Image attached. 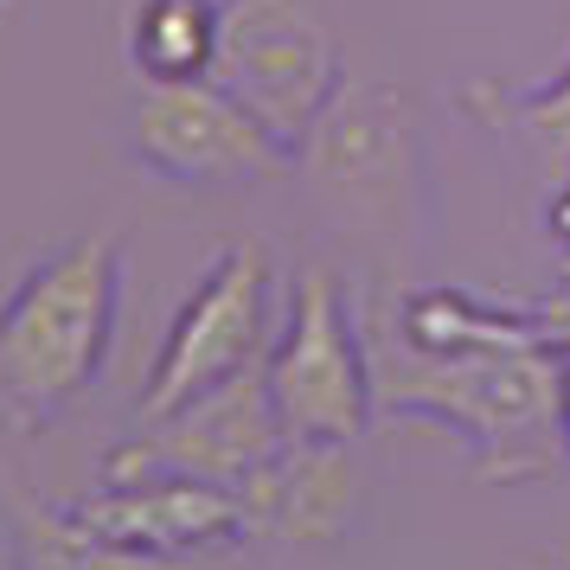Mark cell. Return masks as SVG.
Instances as JSON below:
<instances>
[{
  "instance_id": "cell-4",
  "label": "cell",
  "mask_w": 570,
  "mask_h": 570,
  "mask_svg": "<svg viewBox=\"0 0 570 570\" xmlns=\"http://www.w3.org/2000/svg\"><path fill=\"white\" fill-rule=\"evenodd\" d=\"M269 404L295 442H360L379 411L372 340L334 269H302L283 295V327L263 360Z\"/></svg>"
},
{
  "instance_id": "cell-13",
  "label": "cell",
  "mask_w": 570,
  "mask_h": 570,
  "mask_svg": "<svg viewBox=\"0 0 570 570\" xmlns=\"http://www.w3.org/2000/svg\"><path fill=\"white\" fill-rule=\"evenodd\" d=\"M13 570H193V564L97 539L52 500H13Z\"/></svg>"
},
{
  "instance_id": "cell-6",
  "label": "cell",
  "mask_w": 570,
  "mask_h": 570,
  "mask_svg": "<svg viewBox=\"0 0 570 570\" xmlns=\"http://www.w3.org/2000/svg\"><path fill=\"white\" fill-rule=\"evenodd\" d=\"M212 78L302 155V141L340 97L346 71L314 0H225Z\"/></svg>"
},
{
  "instance_id": "cell-2",
  "label": "cell",
  "mask_w": 570,
  "mask_h": 570,
  "mask_svg": "<svg viewBox=\"0 0 570 570\" xmlns=\"http://www.w3.org/2000/svg\"><path fill=\"white\" fill-rule=\"evenodd\" d=\"M564 372L558 346H488V353H411L372 346L379 411L436 423L462 442L488 481H532L564 468Z\"/></svg>"
},
{
  "instance_id": "cell-16",
  "label": "cell",
  "mask_w": 570,
  "mask_h": 570,
  "mask_svg": "<svg viewBox=\"0 0 570 570\" xmlns=\"http://www.w3.org/2000/svg\"><path fill=\"white\" fill-rule=\"evenodd\" d=\"M539 308H544V321H551V340L564 346V360H570V288L551 295V302H539Z\"/></svg>"
},
{
  "instance_id": "cell-5",
  "label": "cell",
  "mask_w": 570,
  "mask_h": 570,
  "mask_svg": "<svg viewBox=\"0 0 570 570\" xmlns=\"http://www.w3.org/2000/svg\"><path fill=\"white\" fill-rule=\"evenodd\" d=\"M302 174L321 206L360 237H404L423 199V141L411 97L391 83H340L327 116L302 141Z\"/></svg>"
},
{
  "instance_id": "cell-1",
  "label": "cell",
  "mask_w": 570,
  "mask_h": 570,
  "mask_svg": "<svg viewBox=\"0 0 570 570\" xmlns=\"http://www.w3.org/2000/svg\"><path fill=\"white\" fill-rule=\"evenodd\" d=\"M122 232H78L0 302V430L39 436L104 385L122 327Z\"/></svg>"
},
{
  "instance_id": "cell-7",
  "label": "cell",
  "mask_w": 570,
  "mask_h": 570,
  "mask_svg": "<svg viewBox=\"0 0 570 570\" xmlns=\"http://www.w3.org/2000/svg\"><path fill=\"white\" fill-rule=\"evenodd\" d=\"M129 148L155 180L193 193L263 186L295 167V148L269 122H257L218 78L141 83L129 109Z\"/></svg>"
},
{
  "instance_id": "cell-12",
  "label": "cell",
  "mask_w": 570,
  "mask_h": 570,
  "mask_svg": "<svg viewBox=\"0 0 570 570\" xmlns=\"http://www.w3.org/2000/svg\"><path fill=\"white\" fill-rule=\"evenodd\" d=\"M225 32V0H135L129 13V65L141 83L212 78Z\"/></svg>"
},
{
  "instance_id": "cell-14",
  "label": "cell",
  "mask_w": 570,
  "mask_h": 570,
  "mask_svg": "<svg viewBox=\"0 0 570 570\" xmlns=\"http://www.w3.org/2000/svg\"><path fill=\"white\" fill-rule=\"evenodd\" d=\"M500 122L525 135L544 160H558V167H564V160H570V58H564V71H551L544 83L513 90V97L500 104Z\"/></svg>"
},
{
  "instance_id": "cell-10",
  "label": "cell",
  "mask_w": 570,
  "mask_h": 570,
  "mask_svg": "<svg viewBox=\"0 0 570 570\" xmlns=\"http://www.w3.org/2000/svg\"><path fill=\"white\" fill-rule=\"evenodd\" d=\"M237 493H244V513H250V539L334 544L360 519L353 442H295L288 436Z\"/></svg>"
},
{
  "instance_id": "cell-11",
  "label": "cell",
  "mask_w": 570,
  "mask_h": 570,
  "mask_svg": "<svg viewBox=\"0 0 570 570\" xmlns=\"http://www.w3.org/2000/svg\"><path fill=\"white\" fill-rule=\"evenodd\" d=\"M397 346L411 353H488V346H558L551 340V321L544 308H500V302H481L468 288L449 283H423L404 288L397 308H391L385 327ZM564 353V346H558Z\"/></svg>"
},
{
  "instance_id": "cell-15",
  "label": "cell",
  "mask_w": 570,
  "mask_h": 570,
  "mask_svg": "<svg viewBox=\"0 0 570 570\" xmlns=\"http://www.w3.org/2000/svg\"><path fill=\"white\" fill-rule=\"evenodd\" d=\"M544 232H551V244L570 257V160L558 167V186L544 193Z\"/></svg>"
},
{
  "instance_id": "cell-17",
  "label": "cell",
  "mask_w": 570,
  "mask_h": 570,
  "mask_svg": "<svg viewBox=\"0 0 570 570\" xmlns=\"http://www.w3.org/2000/svg\"><path fill=\"white\" fill-rule=\"evenodd\" d=\"M564 455H570V372H564Z\"/></svg>"
},
{
  "instance_id": "cell-8",
  "label": "cell",
  "mask_w": 570,
  "mask_h": 570,
  "mask_svg": "<svg viewBox=\"0 0 570 570\" xmlns=\"http://www.w3.org/2000/svg\"><path fill=\"white\" fill-rule=\"evenodd\" d=\"M283 442H288V430H283V416H276V404H269L263 372H244V379L193 397L180 411L148 416L135 436H122L104 455L97 481H122V474H193V481L244 488Z\"/></svg>"
},
{
  "instance_id": "cell-3",
  "label": "cell",
  "mask_w": 570,
  "mask_h": 570,
  "mask_svg": "<svg viewBox=\"0 0 570 570\" xmlns=\"http://www.w3.org/2000/svg\"><path fill=\"white\" fill-rule=\"evenodd\" d=\"M276 327H283L276 257L257 237H232L167 321V340L148 365L135 416L148 423V416H167L193 397H206V391L232 385L244 372H263L269 346H276Z\"/></svg>"
},
{
  "instance_id": "cell-9",
  "label": "cell",
  "mask_w": 570,
  "mask_h": 570,
  "mask_svg": "<svg viewBox=\"0 0 570 570\" xmlns=\"http://www.w3.org/2000/svg\"><path fill=\"white\" fill-rule=\"evenodd\" d=\"M65 513L109 544H129V551H148V558H186V564L250 539L244 493L218 488V481H193V474L97 481L83 500H65Z\"/></svg>"
}]
</instances>
